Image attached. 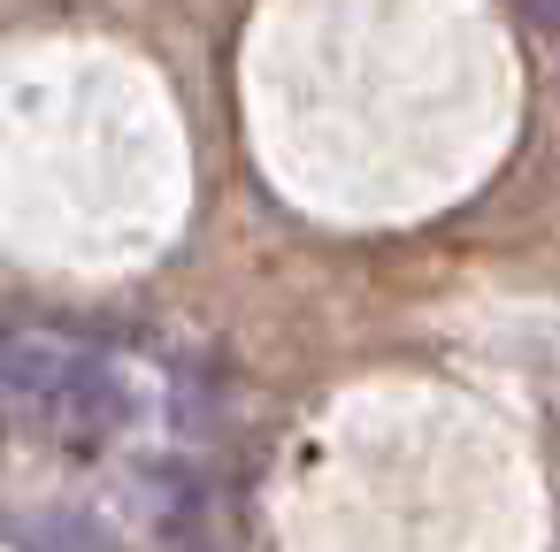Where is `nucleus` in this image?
Listing matches in <instances>:
<instances>
[{"label":"nucleus","mask_w":560,"mask_h":552,"mask_svg":"<svg viewBox=\"0 0 560 552\" xmlns=\"http://www.w3.org/2000/svg\"><path fill=\"white\" fill-rule=\"evenodd\" d=\"M78 376H85V353H70V345L47 338V330L0 345V399L24 407V414H39V422H62Z\"/></svg>","instance_id":"obj_1"},{"label":"nucleus","mask_w":560,"mask_h":552,"mask_svg":"<svg viewBox=\"0 0 560 552\" xmlns=\"http://www.w3.org/2000/svg\"><path fill=\"white\" fill-rule=\"evenodd\" d=\"M131 414H139V391L108 368V361H93L85 353V376H78V391H70V407H62V437H85V445H101V437H116V430H131Z\"/></svg>","instance_id":"obj_2"},{"label":"nucleus","mask_w":560,"mask_h":552,"mask_svg":"<svg viewBox=\"0 0 560 552\" xmlns=\"http://www.w3.org/2000/svg\"><path fill=\"white\" fill-rule=\"evenodd\" d=\"M24 552H124L93 514H70V506H39L24 514Z\"/></svg>","instance_id":"obj_3"},{"label":"nucleus","mask_w":560,"mask_h":552,"mask_svg":"<svg viewBox=\"0 0 560 552\" xmlns=\"http://www.w3.org/2000/svg\"><path fill=\"white\" fill-rule=\"evenodd\" d=\"M514 9H522L529 24H545V32H560V0H514Z\"/></svg>","instance_id":"obj_4"},{"label":"nucleus","mask_w":560,"mask_h":552,"mask_svg":"<svg viewBox=\"0 0 560 552\" xmlns=\"http://www.w3.org/2000/svg\"><path fill=\"white\" fill-rule=\"evenodd\" d=\"M177 552H208V544H177Z\"/></svg>","instance_id":"obj_5"},{"label":"nucleus","mask_w":560,"mask_h":552,"mask_svg":"<svg viewBox=\"0 0 560 552\" xmlns=\"http://www.w3.org/2000/svg\"><path fill=\"white\" fill-rule=\"evenodd\" d=\"M0 345H9V338H0Z\"/></svg>","instance_id":"obj_6"}]
</instances>
